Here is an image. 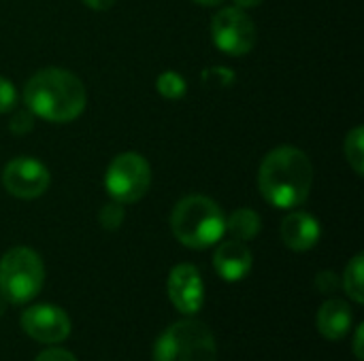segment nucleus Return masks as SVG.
<instances>
[{
	"label": "nucleus",
	"instance_id": "25",
	"mask_svg": "<svg viewBox=\"0 0 364 361\" xmlns=\"http://www.w3.org/2000/svg\"><path fill=\"white\" fill-rule=\"evenodd\" d=\"M235 2H237V6H239V9H252V6L262 4L264 0H235Z\"/></svg>",
	"mask_w": 364,
	"mask_h": 361
},
{
	"label": "nucleus",
	"instance_id": "8",
	"mask_svg": "<svg viewBox=\"0 0 364 361\" xmlns=\"http://www.w3.org/2000/svg\"><path fill=\"white\" fill-rule=\"evenodd\" d=\"M49 170L43 162L34 160V157H15L4 166L2 172V183L6 187L9 194H13L15 198H23V200H32L38 198L47 191L49 187Z\"/></svg>",
	"mask_w": 364,
	"mask_h": 361
},
{
	"label": "nucleus",
	"instance_id": "15",
	"mask_svg": "<svg viewBox=\"0 0 364 361\" xmlns=\"http://www.w3.org/2000/svg\"><path fill=\"white\" fill-rule=\"evenodd\" d=\"M363 264H364L363 253L354 255V257H352V262H350V264H348V268H346V274H343V289L348 291V296H350L356 304H363L364 302Z\"/></svg>",
	"mask_w": 364,
	"mask_h": 361
},
{
	"label": "nucleus",
	"instance_id": "11",
	"mask_svg": "<svg viewBox=\"0 0 364 361\" xmlns=\"http://www.w3.org/2000/svg\"><path fill=\"white\" fill-rule=\"evenodd\" d=\"M279 234H282V240L288 249L309 251L318 245V240L322 236V228L314 215L303 213V211H294L282 221Z\"/></svg>",
	"mask_w": 364,
	"mask_h": 361
},
{
	"label": "nucleus",
	"instance_id": "3",
	"mask_svg": "<svg viewBox=\"0 0 364 361\" xmlns=\"http://www.w3.org/2000/svg\"><path fill=\"white\" fill-rule=\"evenodd\" d=\"M175 238L190 249H209L226 234V217L218 202L207 196L183 198L171 215Z\"/></svg>",
	"mask_w": 364,
	"mask_h": 361
},
{
	"label": "nucleus",
	"instance_id": "18",
	"mask_svg": "<svg viewBox=\"0 0 364 361\" xmlns=\"http://www.w3.org/2000/svg\"><path fill=\"white\" fill-rule=\"evenodd\" d=\"M98 219H100V226L105 230H117L122 226V221H124V204H119L115 200L109 202V204H105L100 209Z\"/></svg>",
	"mask_w": 364,
	"mask_h": 361
},
{
	"label": "nucleus",
	"instance_id": "17",
	"mask_svg": "<svg viewBox=\"0 0 364 361\" xmlns=\"http://www.w3.org/2000/svg\"><path fill=\"white\" fill-rule=\"evenodd\" d=\"M156 87H158V91H160L164 98H168V100H179V98H183L186 91H188L186 79H183L179 72H175V70L162 72V74L156 79Z\"/></svg>",
	"mask_w": 364,
	"mask_h": 361
},
{
	"label": "nucleus",
	"instance_id": "9",
	"mask_svg": "<svg viewBox=\"0 0 364 361\" xmlns=\"http://www.w3.org/2000/svg\"><path fill=\"white\" fill-rule=\"evenodd\" d=\"M23 332L38 343L55 345L68 338L70 334V319L68 315L51 304H36L23 311L21 315Z\"/></svg>",
	"mask_w": 364,
	"mask_h": 361
},
{
	"label": "nucleus",
	"instance_id": "14",
	"mask_svg": "<svg viewBox=\"0 0 364 361\" xmlns=\"http://www.w3.org/2000/svg\"><path fill=\"white\" fill-rule=\"evenodd\" d=\"M226 232H230V236L235 240H241V243H247V240L256 238L258 232H260L258 213L252 211V209H237L226 219Z\"/></svg>",
	"mask_w": 364,
	"mask_h": 361
},
{
	"label": "nucleus",
	"instance_id": "16",
	"mask_svg": "<svg viewBox=\"0 0 364 361\" xmlns=\"http://www.w3.org/2000/svg\"><path fill=\"white\" fill-rule=\"evenodd\" d=\"M343 151H346V160L348 164L352 166V170L356 174H363L364 172V130L358 126L354 128L348 136H346V145H343Z\"/></svg>",
	"mask_w": 364,
	"mask_h": 361
},
{
	"label": "nucleus",
	"instance_id": "24",
	"mask_svg": "<svg viewBox=\"0 0 364 361\" xmlns=\"http://www.w3.org/2000/svg\"><path fill=\"white\" fill-rule=\"evenodd\" d=\"M363 336H364V326H358L356 330V340H354V353L358 360H363Z\"/></svg>",
	"mask_w": 364,
	"mask_h": 361
},
{
	"label": "nucleus",
	"instance_id": "21",
	"mask_svg": "<svg viewBox=\"0 0 364 361\" xmlns=\"http://www.w3.org/2000/svg\"><path fill=\"white\" fill-rule=\"evenodd\" d=\"M316 285H318V289H320L322 294H333V291L339 289V279H337L335 272H328V270H326V272H320V274H318Z\"/></svg>",
	"mask_w": 364,
	"mask_h": 361
},
{
	"label": "nucleus",
	"instance_id": "22",
	"mask_svg": "<svg viewBox=\"0 0 364 361\" xmlns=\"http://www.w3.org/2000/svg\"><path fill=\"white\" fill-rule=\"evenodd\" d=\"M34 361H77V360H75V355H70V353H68V351H64V349H47V351L38 353Z\"/></svg>",
	"mask_w": 364,
	"mask_h": 361
},
{
	"label": "nucleus",
	"instance_id": "10",
	"mask_svg": "<svg viewBox=\"0 0 364 361\" xmlns=\"http://www.w3.org/2000/svg\"><path fill=\"white\" fill-rule=\"evenodd\" d=\"M168 298L181 315H196L205 302V285L196 266L179 264L168 274Z\"/></svg>",
	"mask_w": 364,
	"mask_h": 361
},
{
	"label": "nucleus",
	"instance_id": "13",
	"mask_svg": "<svg viewBox=\"0 0 364 361\" xmlns=\"http://www.w3.org/2000/svg\"><path fill=\"white\" fill-rule=\"evenodd\" d=\"M352 328V309L343 300H326L318 311V330L326 340H341Z\"/></svg>",
	"mask_w": 364,
	"mask_h": 361
},
{
	"label": "nucleus",
	"instance_id": "7",
	"mask_svg": "<svg viewBox=\"0 0 364 361\" xmlns=\"http://www.w3.org/2000/svg\"><path fill=\"white\" fill-rule=\"evenodd\" d=\"M211 38L215 47L232 57L247 55L256 45V26L239 6H226L211 21Z\"/></svg>",
	"mask_w": 364,
	"mask_h": 361
},
{
	"label": "nucleus",
	"instance_id": "19",
	"mask_svg": "<svg viewBox=\"0 0 364 361\" xmlns=\"http://www.w3.org/2000/svg\"><path fill=\"white\" fill-rule=\"evenodd\" d=\"M15 102H17V89H15V85L9 79L0 77V115L6 113V111H11L15 106Z\"/></svg>",
	"mask_w": 364,
	"mask_h": 361
},
{
	"label": "nucleus",
	"instance_id": "12",
	"mask_svg": "<svg viewBox=\"0 0 364 361\" xmlns=\"http://www.w3.org/2000/svg\"><path fill=\"white\" fill-rule=\"evenodd\" d=\"M252 262H254L252 251L245 247V243L235 240V238L222 243L213 255L215 272L228 283H237V281L245 279L252 270Z\"/></svg>",
	"mask_w": 364,
	"mask_h": 361
},
{
	"label": "nucleus",
	"instance_id": "5",
	"mask_svg": "<svg viewBox=\"0 0 364 361\" xmlns=\"http://www.w3.org/2000/svg\"><path fill=\"white\" fill-rule=\"evenodd\" d=\"M45 266L30 247H13L0 260V296L11 304H23L38 296Z\"/></svg>",
	"mask_w": 364,
	"mask_h": 361
},
{
	"label": "nucleus",
	"instance_id": "23",
	"mask_svg": "<svg viewBox=\"0 0 364 361\" xmlns=\"http://www.w3.org/2000/svg\"><path fill=\"white\" fill-rule=\"evenodd\" d=\"M85 6L94 9V11H107L115 4V0H83Z\"/></svg>",
	"mask_w": 364,
	"mask_h": 361
},
{
	"label": "nucleus",
	"instance_id": "2",
	"mask_svg": "<svg viewBox=\"0 0 364 361\" xmlns=\"http://www.w3.org/2000/svg\"><path fill=\"white\" fill-rule=\"evenodd\" d=\"M23 102L34 117L51 123H68L83 113L87 94L79 77L66 68L51 66L30 77L23 89Z\"/></svg>",
	"mask_w": 364,
	"mask_h": 361
},
{
	"label": "nucleus",
	"instance_id": "4",
	"mask_svg": "<svg viewBox=\"0 0 364 361\" xmlns=\"http://www.w3.org/2000/svg\"><path fill=\"white\" fill-rule=\"evenodd\" d=\"M154 361H218L215 338L196 319L177 321L156 340Z\"/></svg>",
	"mask_w": 364,
	"mask_h": 361
},
{
	"label": "nucleus",
	"instance_id": "26",
	"mask_svg": "<svg viewBox=\"0 0 364 361\" xmlns=\"http://www.w3.org/2000/svg\"><path fill=\"white\" fill-rule=\"evenodd\" d=\"M194 2H198V4H203V6H218V4H222L224 0H194Z\"/></svg>",
	"mask_w": 364,
	"mask_h": 361
},
{
	"label": "nucleus",
	"instance_id": "1",
	"mask_svg": "<svg viewBox=\"0 0 364 361\" xmlns=\"http://www.w3.org/2000/svg\"><path fill=\"white\" fill-rule=\"evenodd\" d=\"M314 185V166L305 151L296 147H277L260 164L258 189L275 209L301 206Z\"/></svg>",
	"mask_w": 364,
	"mask_h": 361
},
{
	"label": "nucleus",
	"instance_id": "20",
	"mask_svg": "<svg viewBox=\"0 0 364 361\" xmlns=\"http://www.w3.org/2000/svg\"><path fill=\"white\" fill-rule=\"evenodd\" d=\"M9 128H11L15 134H28V132L34 128V115H32L30 111H19V113L11 119Z\"/></svg>",
	"mask_w": 364,
	"mask_h": 361
},
{
	"label": "nucleus",
	"instance_id": "6",
	"mask_svg": "<svg viewBox=\"0 0 364 361\" xmlns=\"http://www.w3.org/2000/svg\"><path fill=\"white\" fill-rule=\"evenodd\" d=\"M149 185H151L149 162L134 151L115 155L105 172V189L119 204L139 202L147 194Z\"/></svg>",
	"mask_w": 364,
	"mask_h": 361
}]
</instances>
